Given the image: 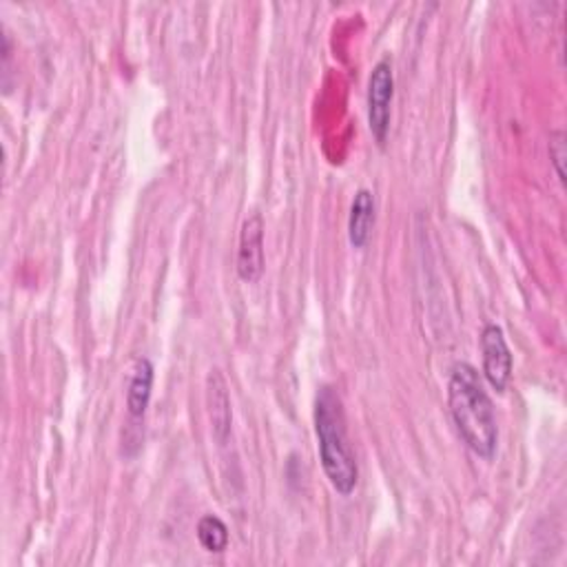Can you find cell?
<instances>
[{"instance_id":"6da1fadb","label":"cell","mask_w":567,"mask_h":567,"mask_svg":"<svg viewBox=\"0 0 567 567\" xmlns=\"http://www.w3.org/2000/svg\"><path fill=\"white\" fill-rule=\"evenodd\" d=\"M448 405L466 446L481 459H492L499 444V425L492 399L475 366L457 364L448 381Z\"/></svg>"},{"instance_id":"7a4b0ae2","label":"cell","mask_w":567,"mask_h":567,"mask_svg":"<svg viewBox=\"0 0 567 567\" xmlns=\"http://www.w3.org/2000/svg\"><path fill=\"white\" fill-rule=\"evenodd\" d=\"M315 433L322 468L331 486L344 497L353 494L359 481V470L346 433L342 399L331 386H324L315 399Z\"/></svg>"},{"instance_id":"3957f363","label":"cell","mask_w":567,"mask_h":567,"mask_svg":"<svg viewBox=\"0 0 567 567\" xmlns=\"http://www.w3.org/2000/svg\"><path fill=\"white\" fill-rule=\"evenodd\" d=\"M394 96V74L392 63L381 58L370 74L368 80V124L377 145L383 147L390 131V107Z\"/></svg>"},{"instance_id":"277c9868","label":"cell","mask_w":567,"mask_h":567,"mask_svg":"<svg viewBox=\"0 0 567 567\" xmlns=\"http://www.w3.org/2000/svg\"><path fill=\"white\" fill-rule=\"evenodd\" d=\"M483 375L497 392H503L512 379V353L501 326L488 324L481 333Z\"/></svg>"},{"instance_id":"5b68a950","label":"cell","mask_w":567,"mask_h":567,"mask_svg":"<svg viewBox=\"0 0 567 567\" xmlns=\"http://www.w3.org/2000/svg\"><path fill=\"white\" fill-rule=\"evenodd\" d=\"M264 273V220L259 213H251L240 231L237 248V275L242 281H257Z\"/></svg>"},{"instance_id":"8992f818","label":"cell","mask_w":567,"mask_h":567,"mask_svg":"<svg viewBox=\"0 0 567 567\" xmlns=\"http://www.w3.org/2000/svg\"><path fill=\"white\" fill-rule=\"evenodd\" d=\"M152 392H154V364L147 357H137L131 366V375L126 383V414H129L131 429H135V425L145 421Z\"/></svg>"},{"instance_id":"52a82bcc","label":"cell","mask_w":567,"mask_h":567,"mask_svg":"<svg viewBox=\"0 0 567 567\" xmlns=\"http://www.w3.org/2000/svg\"><path fill=\"white\" fill-rule=\"evenodd\" d=\"M207 401H209V416L213 423V437L218 440L220 446H224L231 437L233 410H231L229 388L220 370H211L207 377Z\"/></svg>"},{"instance_id":"ba28073f","label":"cell","mask_w":567,"mask_h":567,"mask_svg":"<svg viewBox=\"0 0 567 567\" xmlns=\"http://www.w3.org/2000/svg\"><path fill=\"white\" fill-rule=\"evenodd\" d=\"M375 226V198L368 189H359L355 193L351 218H348V240L353 248H364L370 240Z\"/></svg>"},{"instance_id":"9c48e42d","label":"cell","mask_w":567,"mask_h":567,"mask_svg":"<svg viewBox=\"0 0 567 567\" xmlns=\"http://www.w3.org/2000/svg\"><path fill=\"white\" fill-rule=\"evenodd\" d=\"M198 541L200 545L211 552V554H222L229 545V527L226 523L215 516V514H207L198 521Z\"/></svg>"},{"instance_id":"30bf717a","label":"cell","mask_w":567,"mask_h":567,"mask_svg":"<svg viewBox=\"0 0 567 567\" xmlns=\"http://www.w3.org/2000/svg\"><path fill=\"white\" fill-rule=\"evenodd\" d=\"M549 158L554 163L556 176L560 182H565V158H567V149H565V133L563 131H554L549 133Z\"/></svg>"}]
</instances>
